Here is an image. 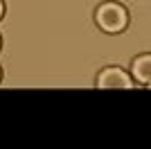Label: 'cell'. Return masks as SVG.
<instances>
[{
    "mask_svg": "<svg viewBox=\"0 0 151 149\" xmlns=\"http://www.w3.org/2000/svg\"><path fill=\"white\" fill-rule=\"evenodd\" d=\"M97 23L104 27L106 32H120L126 23V14L120 5H113V2H108V5H101L99 12H97Z\"/></svg>",
    "mask_w": 151,
    "mask_h": 149,
    "instance_id": "cell-1",
    "label": "cell"
},
{
    "mask_svg": "<svg viewBox=\"0 0 151 149\" xmlns=\"http://www.w3.org/2000/svg\"><path fill=\"white\" fill-rule=\"evenodd\" d=\"M99 88H131V79L126 77L122 70H106V72L99 74V81H97Z\"/></svg>",
    "mask_w": 151,
    "mask_h": 149,
    "instance_id": "cell-2",
    "label": "cell"
},
{
    "mask_svg": "<svg viewBox=\"0 0 151 149\" xmlns=\"http://www.w3.org/2000/svg\"><path fill=\"white\" fill-rule=\"evenodd\" d=\"M133 74H135L138 81L151 86V56H140L138 61L133 63Z\"/></svg>",
    "mask_w": 151,
    "mask_h": 149,
    "instance_id": "cell-3",
    "label": "cell"
},
{
    "mask_svg": "<svg viewBox=\"0 0 151 149\" xmlns=\"http://www.w3.org/2000/svg\"><path fill=\"white\" fill-rule=\"evenodd\" d=\"M0 14H2V2H0Z\"/></svg>",
    "mask_w": 151,
    "mask_h": 149,
    "instance_id": "cell-4",
    "label": "cell"
}]
</instances>
